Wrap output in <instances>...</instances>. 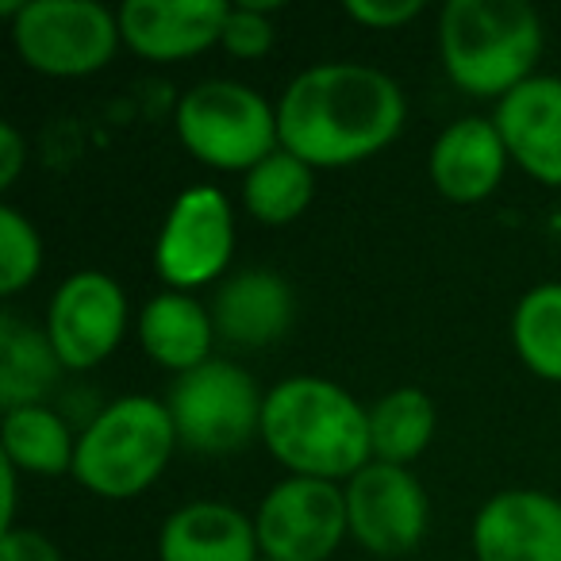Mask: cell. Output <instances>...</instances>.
Segmentation results:
<instances>
[{
  "label": "cell",
  "mask_w": 561,
  "mask_h": 561,
  "mask_svg": "<svg viewBox=\"0 0 561 561\" xmlns=\"http://www.w3.org/2000/svg\"><path fill=\"white\" fill-rule=\"evenodd\" d=\"M404 116V89L366 62L308 66L277 101L280 147L312 170H343L381 154Z\"/></svg>",
  "instance_id": "1"
},
{
  "label": "cell",
  "mask_w": 561,
  "mask_h": 561,
  "mask_svg": "<svg viewBox=\"0 0 561 561\" xmlns=\"http://www.w3.org/2000/svg\"><path fill=\"white\" fill-rule=\"evenodd\" d=\"M262 443L289 477L346 484L374 461L369 408L328 377H285L265 392Z\"/></svg>",
  "instance_id": "2"
},
{
  "label": "cell",
  "mask_w": 561,
  "mask_h": 561,
  "mask_svg": "<svg viewBox=\"0 0 561 561\" xmlns=\"http://www.w3.org/2000/svg\"><path fill=\"white\" fill-rule=\"evenodd\" d=\"M542 47V16L527 0H450L438 16L446 78L469 96L504 101L535 78Z\"/></svg>",
  "instance_id": "3"
},
{
  "label": "cell",
  "mask_w": 561,
  "mask_h": 561,
  "mask_svg": "<svg viewBox=\"0 0 561 561\" xmlns=\"http://www.w3.org/2000/svg\"><path fill=\"white\" fill-rule=\"evenodd\" d=\"M178 446L165 400L131 392L101 408L78 435L73 481L101 500H135L165 473Z\"/></svg>",
  "instance_id": "4"
},
{
  "label": "cell",
  "mask_w": 561,
  "mask_h": 561,
  "mask_svg": "<svg viewBox=\"0 0 561 561\" xmlns=\"http://www.w3.org/2000/svg\"><path fill=\"white\" fill-rule=\"evenodd\" d=\"M178 139L196 162L224 173H250L280 147L277 108L231 78H208L185 89L173 108Z\"/></svg>",
  "instance_id": "5"
},
{
  "label": "cell",
  "mask_w": 561,
  "mask_h": 561,
  "mask_svg": "<svg viewBox=\"0 0 561 561\" xmlns=\"http://www.w3.org/2000/svg\"><path fill=\"white\" fill-rule=\"evenodd\" d=\"M265 392L242 366L227 358H211L188 374L173 377L170 420L178 427V443L193 454H234L262 438Z\"/></svg>",
  "instance_id": "6"
},
{
  "label": "cell",
  "mask_w": 561,
  "mask_h": 561,
  "mask_svg": "<svg viewBox=\"0 0 561 561\" xmlns=\"http://www.w3.org/2000/svg\"><path fill=\"white\" fill-rule=\"evenodd\" d=\"M119 16L96 0H24L12 20V47L43 78H89L116 58Z\"/></svg>",
  "instance_id": "7"
},
{
  "label": "cell",
  "mask_w": 561,
  "mask_h": 561,
  "mask_svg": "<svg viewBox=\"0 0 561 561\" xmlns=\"http://www.w3.org/2000/svg\"><path fill=\"white\" fill-rule=\"evenodd\" d=\"M257 550L273 561H328L351 535L346 492L335 481L285 477L254 512Z\"/></svg>",
  "instance_id": "8"
},
{
  "label": "cell",
  "mask_w": 561,
  "mask_h": 561,
  "mask_svg": "<svg viewBox=\"0 0 561 561\" xmlns=\"http://www.w3.org/2000/svg\"><path fill=\"white\" fill-rule=\"evenodd\" d=\"M234 254V211L216 185L178 193L154 239L158 277L178 293H193L224 277Z\"/></svg>",
  "instance_id": "9"
},
{
  "label": "cell",
  "mask_w": 561,
  "mask_h": 561,
  "mask_svg": "<svg viewBox=\"0 0 561 561\" xmlns=\"http://www.w3.org/2000/svg\"><path fill=\"white\" fill-rule=\"evenodd\" d=\"M343 492L351 538L374 558H404L427 535L431 500L408 466L369 461L343 484Z\"/></svg>",
  "instance_id": "10"
},
{
  "label": "cell",
  "mask_w": 561,
  "mask_h": 561,
  "mask_svg": "<svg viewBox=\"0 0 561 561\" xmlns=\"http://www.w3.org/2000/svg\"><path fill=\"white\" fill-rule=\"evenodd\" d=\"M127 320L124 285L104 270H78L55 289L43 328L66 369H93L119 346Z\"/></svg>",
  "instance_id": "11"
},
{
  "label": "cell",
  "mask_w": 561,
  "mask_h": 561,
  "mask_svg": "<svg viewBox=\"0 0 561 561\" xmlns=\"http://www.w3.org/2000/svg\"><path fill=\"white\" fill-rule=\"evenodd\" d=\"M477 561H561V500L542 489H504L473 515Z\"/></svg>",
  "instance_id": "12"
},
{
  "label": "cell",
  "mask_w": 561,
  "mask_h": 561,
  "mask_svg": "<svg viewBox=\"0 0 561 561\" xmlns=\"http://www.w3.org/2000/svg\"><path fill=\"white\" fill-rule=\"evenodd\" d=\"M231 0H127L119 16L124 47L147 62H181L224 39Z\"/></svg>",
  "instance_id": "13"
},
{
  "label": "cell",
  "mask_w": 561,
  "mask_h": 561,
  "mask_svg": "<svg viewBox=\"0 0 561 561\" xmlns=\"http://www.w3.org/2000/svg\"><path fill=\"white\" fill-rule=\"evenodd\" d=\"M293 308L297 300H293L289 280L265 265L227 273L208 300L216 335L239 351H265L280 343L293 323Z\"/></svg>",
  "instance_id": "14"
},
{
  "label": "cell",
  "mask_w": 561,
  "mask_h": 561,
  "mask_svg": "<svg viewBox=\"0 0 561 561\" xmlns=\"http://www.w3.org/2000/svg\"><path fill=\"white\" fill-rule=\"evenodd\" d=\"M492 124L500 127L507 154L527 178L561 188V78H527L504 101H496Z\"/></svg>",
  "instance_id": "15"
},
{
  "label": "cell",
  "mask_w": 561,
  "mask_h": 561,
  "mask_svg": "<svg viewBox=\"0 0 561 561\" xmlns=\"http://www.w3.org/2000/svg\"><path fill=\"white\" fill-rule=\"evenodd\" d=\"M512 162L492 116H461L438 131L427 158L435 188L454 204H477L492 196Z\"/></svg>",
  "instance_id": "16"
},
{
  "label": "cell",
  "mask_w": 561,
  "mask_h": 561,
  "mask_svg": "<svg viewBox=\"0 0 561 561\" xmlns=\"http://www.w3.org/2000/svg\"><path fill=\"white\" fill-rule=\"evenodd\" d=\"M254 515L224 500L173 507L158 530V561H257Z\"/></svg>",
  "instance_id": "17"
},
{
  "label": "cell",
  "mask_w": 561,
  "mask_h": 561,
  "mask_svg": "<svg viewBox=\"0 0 561 561\" xmlns=\"http://www.w3.org/2000/svg\"><path fill=\"white\" fill-rule=\"evenodd\" d=\"M135 331H139L142 354L162 369H173L178 377L216 358L211 354L216 323H211L208 305H201L193 293L165 289L158 297H150L139 308Z\"/></svg>",
  "instance_id": "18"
},
{
  "label": "cell",
  "mask_w": 561,
  "mask_h": 561,
  "mask_svg": "<svg viewBox=\"0 0 561 561\" xmlns=\"http://www.w3.org/2000/svg\"><path fill=\"white\" fill-rule=\"evenodd\" d=\"M66 366L50 346L47 328L16 320L12 312L0 316V408L4 412L47 404Z\"/></svg>",
  "instance_id": "19"
},
{
  "label": "cell",
  "mask_w": 561,
  "mask_h": 561,
  "mask_svg": "<svg viewBox=\"0 0 561 561\" xmlns=\"http://www.w3.org/2000/svg\"><path fill=\"white\" fill-rule=\"evenodd\" d=\"M0 446H4V461H12L20 473L62 477L73 473L78 435L50 404H32L4 412V420H0Z\"/></svg>",
  "instance_id": "20"
},
{
  "label": "cell",
  "mask_w": 561,
  "mask_h": 561,
  "mask_svg": "<svg viewBox=\"0 0 561 561\" xmlns=\"http://www.w3.org/2000/svg\"><path fill=\"white\" fill-rule=\"evenodd\" d=\"M435 400L415 385L389 389L369 404V446L374 461L408 466L415 461L435 438Z\"/></svg>",
  "instance_id": "21"
},
{
  "label": "cell",
  "mask_w": 561,
  "mask_h": 561,
  "mask_svg": "<svg viewBox=\"0 0 561 561\" xmlns=\"http://www.w3.org/2000/svg\"><path fill=\"white\" fill-rule=\"evenodd\" d=\"M316 196V170L277 147L270 158L242 173V208L265 227H285L305 216V208Z\"/></svg>",
  "instance_id": "22"
},
{
  "label": "cell",
  "mask_w": 561,
  "mask_h": 561,
  "mask_svg": "<svg viewBox=\"0 0 561 561\" xmlns=\"http://www.w3.org/2000/svg\"><path fill=\"white\" fill-rule=\"evenodd\" d=\"M512 346L530 374L561 385V280L523 293L512 312Z\"/></svg>",
  "instance_id": "23"
},
{
  "label": "cell",
  "mask_w": 561,
  "mask_h": 561,
  "mask_svg": "<svg viewBox=\"0 0 561 561\" xmlns=\"http://www.w3.org/2000/svg\"><path fill=\"white\" fill-rule=\"evenodd\" d=\"M43 239L35 224L16 208L0 204V297H16L39 277Z\"/></svg>",
  "instance_id": "24"
},
{
  "label": "cell",
  "mask_w": 561,
  "mask_h": 561,
  "mask_svg": "<svg viewBox=\"0 0 561 561\" xmlns=\"http://www.w3.org/2000/svg\"><path fill=\"white\" fill-rule=\"evenodd\" d=\"M277 0H234L227 9L224 39L219 47L242 62H257L277 47V24H273Z\"/></svg>",
  "instance_id": "25"
},
{
  "label": "cell",
  "mask_w": 561,
  "mask_h": 561,
  "mask_svg": "<svg viewBox=\"0 0 561 561\" xmlns=\"http://www.w3.org/2000/svg\"><path fill=\"white\" fill-rule=\"evenodd\" d=\"M343 12L369 32H397L423 12V0H346Z\"/></svg>",
  "instance_id": "26"
},
{
  "label": "cell",
  "mask_w": 561,
  "mask_h": 561,
  "mask_svg": "<svg viewBox=\"0 0 561 561\" xmlns=\"http://www.w3.org/2000/svg\"><path fill=\"white\" fill-rule=\"evenodd\" d=\"M0 561H62V550L43 530L12 527L0 535Z\"/></svg>",
  "instance_id": "27"
},
{
  "label": "cell",
  "mask_w": 561,
  "mask_h": 561,
  "mask_svg": "<svg viewBox=\"0 0 561 561\" xmlns=\"http://www.w3.org/2000/svg\"><path fill=\"white\" fill-rule=\"evenodd\" d=\"M27 162V142L16 131V124H0V188H12L16 178L24 173Z\"/></svg>",
  "instance_id": "28"
},
{
  "label": "cell",
  "mask_w": 561,
  "mask_h": 561,
  "mask_svg": "<svg viewBox=\"0 0 561 561\" xmlns=\"http://www.w3.org/2000/svg\"><path fill=\"white\" fill-rule=\"evenodd\" d=\"M0 481H4V507H0V523L4 530L16 527V489H20V469L12 461L0 458Z\"/></svg>",
  "instance_id": "29"
},
{
  "label": "cell",
  "mask_w": 561,
  "mask_h": 561,
  "mask_svg": "<svg viewBox=\"0 0 561 561\" xmlns=\"http://www.w3.org/2000/svg\"><path fill=\"white\" fill-rule=\"evenodd\" d=\"M257 561H273V558H257Z\"/></svg>",
  "instance_id": "30"
}]
</instances>
